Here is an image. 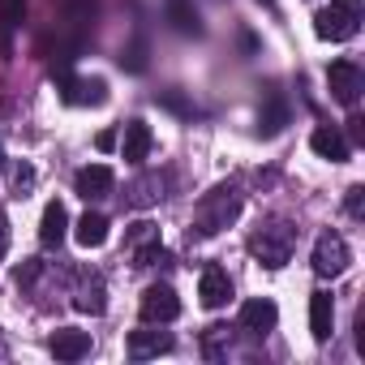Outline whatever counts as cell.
Masks as SVG:
<instances>
[{
	"label": "cell",
	"mask_w": 365,
	"mask_h": 365,
	"mask_svg": "<svg viewBox=\"0 0 365 365\" xmlns=\"http://www.w3.org/2000/svg\"><path fill=\"white\" fill-rule=\"evenodd\" d=\"M73 305H78L82 314H103V309H108V288H103V279H99V275H91V279L78 288Z\"/></svg>",
	"instance_id": "d6986e66"
},
{
	"label": "cell",
	"mask_w": 365,
	"mask_h": 365,
	"mask_svg": "<svg viewBox=\"0 0 365 365\" xmlns=\"http://www.w3.org/2000/svg\"><path fill=\"white\" fill-rule=\"evenodd\" d=\"M14 185H18V194H26V190L35 185V168H26V163H22V168L14 172Z\"/></svg>",
	"instance_id": "4316f807"
},
{
	"label": "cell",
	"mask_w": 365,
	"mask_h": 365,
	"mask_svg": "<svg viewBox=\"0 0 365 365\" xmlns=\"http://www.w3.org/2000/svg\"><path fill=\"white\" fill-rule=\"evenodd\" d=\"M284 125H288V103H284L279 95H267V108L258 112V133L275 138V133H279Z\"/></svg>",
	"instance_id": "ffe728a7"
},
{
	"label": "cell",
	"mask_w": 365,
	"mask_h": 365,
	"mask_svg": "<svg viewBox=\"0 0 365 365\" xmlns=\"http://www.w3.org/2000/svg\"><path fill=\"white\" fill-rule=\"evenodd\" d=\"M73 190L91 202V198H108L112 190H116V172L108 168V163H91V168H78V176H73Z\"/></svg>",
	"instance_id": "9c48e42d"
},
{
	"label": "cell",
	"mask_w": 365,
	"mask_h": 365,
	"mask_svg": "<svg viewBox=\"0 0 365 365\" xmlns=\"http://www.w3.org/2000/svg\"><path fill=\"white\" fill-rule=\"evenodd\" d=\"M344 211H348L352 220H361V211H365V185H352V190H348V198H344Z\"/></svg>",
	"instance_id": "d4e9b609"
},
{
	"label": "cell",
	"mask_w": 365,
	"mask_h": 365,
	"mask_svg": "<svg viewBox=\"0 0 365 365\" xmlns=\"http://www.w3.org/2000/svg\"><path fill=\"white\" fill-rule=\"evenodd\" d=\"M327 86H331V99H335V103L352 108V103L361 99V91H365V73H361L352 61H335V65L327 69Z\"/></svg>",
	"instance_id": "52a82bcc"
},
{
	"label": "cell",
	"mask_w": 365,
	"mask_h": 365,
	"mask_svg": "<svg viewBox=\"0 0 365 365\" xmlns=\"http://www.w3.org/2000/svg\"><path fill=\"white\" fill-rule=\"evenodd\" d=\"M262 5H275V0H262Z\"/></svg>",
	"instance_id": "d6a6232c"
},
{
	"label": "cell",
	"mask_w": 365,
	"mask_h": 365,
	"mask_svg": "<svg viewBox=\"0 0 365 365\" xmlns=\"http://www.w3.org/2000/svg\"><path fill=\"white\" fill-rule=\"evenodd\" d=\"M22 14H26V0H0V26H5V35L22 26Z\"/></svg>",
	"instance_id": "603a6c76"
},
{
	"label": "cell",
	"mask_w": 365,
	"mask_h": 365,
	"mask_svg": "<svg viewBox=\"0 0 365 365\" xmlns=\"http://www.w3.org/2000/svg\"><path fill=\"white\" fill-rule=\"evenodd\" d=\"M198 297H202L207 309L228 305V301H232V279H228V271H224V267H207L202 279H198Z\"/></svg>",
	"instance_id": "5bb4252c"
},
{
	"label": "cell",
	"mask_w": 365,
	"mask_h": 365,
	"mask_svg": "<svg viewBox=\"0 0 365 365\" xmlns=\"http://www.w3.org/2000/svg\"><path fill=\"white\" fill-rule=\"evenodd\" d=\"M292 250H297V228H292L288 220H271V224H262V228L250 237V254H254L267 271H279V267L292 258Z\"/></svg>",
	"instance_id": "3957f363"
},
{
	"label": "cell",
	"mask_w": 365,
	"mask_h": 365,
	"mask_svg": "<svg viewBox=\"0 0 365 365\" xmlns=\"http://www.w3.org/2000/svg\"><path fill=\"white\" fill-rule=\"evenodd\" d=\"M0 172H5V150H0Z\"/></svg>",
	"instance_id": "1f68e13d"
},
{
	"label": "cell",
	"mask_w": 365,
	"mask_h": 365,
	"mask_svg": "<svg viewBox=\"0 0 365 365\" xmlns=\"http://www.w3.org/2000/svg\"><path fill=\"white\" fill-rule=\"evenodd\" d=\"M129 356L133 361H150V356H159V352H168L172 348V335L168 331H150V322L142 327V331H129Z\"/></svg>",
	"instance_id": "9a60e30c"
},
{
	"label": "cell",
	"mask_w": 365,
	"mask_h": 365,
	"mask_svg": "<svg viewBox=\"0 0 365 365\" xmlns=\"http://www.w3.org/2000/svg\"><path fill=\"white\" fill-rule=\"evenodd\" d=\"M309 146H314L318 159H331V163H348V155H352V142L335 125H318L314 138H309Z\"/></svg>",
	"instance_id": "8fae6325"
},
{
	"label": "cell",
	"mask_w": 365,
	"mask_h": 365,
	"mask_svg": "<svg viewBox=\"0 0 365 365\" xmlns=\"http://www.w3.org/2000/svg\"><path fill=\"white\" fill-rule=\"evenodd\" d=\"M48 348H52V356H56V361H82V356H91V331L61 327V331L48 339Z\"/></svg>",
	"instance_id": "4fadbf2b"
},
{
	"label": "cell",
	"mask_w": 365,
	"mask_h": 365,
	"mask_svg": "<svg viewBox=\"0 0 365 365\" xmlns=\"http://www.w3.org/2000/svg\"><path fill=\"white\" fill-rule=\"evenodd\" d=\"M163 108H172V112H180V116H194V108L180 99V95H163Z\"/></svg>",
	"instance_id": "83f0119b"
},
{
	"label": "cell",
	"mask_w": 365,
	"mask_h": 365,
	"mask_svg": "<svg viewBox=\"0 0 365 365\" xmlns=\"http://www.w3.org/2000/svg\"><path fill=\"white\" fill-rule=\"evenodd\" d=\"M237 215H241V190L237 185H215L194 207V237H215L228 224H237Z\"/></svg>",
	"instance_id": "6da1fadb"
},
{
	"label": "cell",
	"mask_w": 365,
	"mask_h": 365,
	"mask_svg": "<svg viewBox=\"0 0 365 365\" xmlns=\"http://www.w3.org/2000/svg\"><path fill=\"white\" fill-rule=\"evenodd\" d=\"M163 198V180L159 176H142L138 185H129V202L133 207H150V202H159Z\"/></svg>",
	"instance_id": "7402d4cb"
},
{
	"label": "cell",
	"mask_w": 365,
	"mask_h": 365,
	"mask_svg": "<svg viewBox=\"0 0 365 365\" xmlns=\"http://www.w3.org/2000/svg\"><path fill=\"white\" fill-rule=\"evenodd\" d=\"M275 322H279V309H275L271 297H254V301L241 305V327L250 335H267V331H275Z\"/></svg>",
	"instance_id": "7c38bea8"
},
{
	"label": "cell",
	"mask_w": 365,
	"mask_h": 365,
	"mask_svg": "<svg viewBox=\"0 0 365 365\" xmlns=\"http://www.w3.org/2000/svg\"><path fill=\"white\" fill-rule=\"evenodd\" d=\"M108 228H112V224H108V215H103V211H86V215L78 220L73 237H78V245H82V250H99V245L108 241Z\"/></svg>",
	"instance_id": "ac0fdd59"
},
{
	"label": "cell",
	"mask_w": 365,
	"mask_h": 365,
	"mask_svg": "<svg viewBox=\"0 0 365 365\" xmlns=\"http://www.w3.org/2000/svg\"><path fill=\"white\" fill-rule=\"evenodd\" d=\"M348 138H352V142H365V120H361V116L348 120Z\"/></svg>",
	"instance_id": "f546056e"
},
{
	"label": "cell",
	"mask_w": 365,
	"mask_h": 365,
	"mask_svg": "<svg viewBox=\"0 0 365 365\" xmlns=\"http://www.w3.org/2000/svg\"><path fill=\"white\" fill-rule=\"evenodd\" d=\"M176 314H180V297L172 292V284H150V288L142 292V301H138V318L150 322V327H163V322H172Z\"/></svg>",
	"instance_id": "5b68a950"
},
{
	"label": "cell",
	"mask_w": 365,
	"mask_h": 365,
	"mask_svg": "<svg viewBox=\"0 0 365 365\" xmlns=\"http://www.w3.org/2000/svg\"><path fill=\"white\" fill-rule=\"evenodd\" d=\"M39 271H43L39 258H22V262L14 267V288H31V284L39 279Z\"/></svg>",
	"instance_id": "cb8c5ba5"
},
{
	"label": "cell",
	"mask_w": 365,
	"mask_h": 365,
	"mask_svg": "<svg viewBox=\"0 0 365 365\" xmlns=\"http://www.w3.org/2000/svg\"><path fill=\"white\" fill-rule=\"evenodd\" d=\"M331 327H335V301H331V292H314L309 297V331H314V339L327 344Z\"/></svg>",
	"instance_id": "e0dca14e"
},
{
	"label": "cell",
	"mask_w": 365,
	"mask_h": 365,
	"mask_svg": "<svg viewBox=\"0 0 365 365\" xmlns=\"http://www.w3.org/2000/svg\"><path fill=\"white\" fill-rule=\"evenodd\" d=\"M348 262H352V250H348V241H344L339 232H322V237L314 241V258H309V267H314L318 279H335V275H344Z\"/></svg>",
	"instance_id": "277c9868"
},
{
	"label": "cell",
	"mask_w": 365,
	"mask_h": 365,
	"mask_svg": "<svg viewBox=\"0 0 365 365\" xmlns=\"http://www.w3.org/2000/svg\"><path fill=\"white\" fill-rule=\"evenodd\" d=\"M150 146H155L150 125H146V120H129V125H125V133H120V155H125L129 163H146Z\"/></svg>",
	"instance_id": "2e32d148"
},
{
	"label": "cell",
	"mask_w": 365,
	"mask_h": 365,
	"mask_svg": "<svg viewBox=\"0 0 365 365\" xmlns=\"http://www.w3.org/2000/svg\"><path fill=\"white\" fill-rule=\"evenodd\" d=\"M69 237V211L61 198H52L43 207V220H39V245L43 250H61V241Z\"/></svg>",
	"instance_id": "30bf717a"
},
{
	"label": "cell",
	"mask_w": 365,
	"mask_h": 365,
	"mask_svg": "<svg viewBox=\"0 0 365 365\" xmlns=\"http://www.w3.org/2000/svg\"><path fill=\"white\" fill-rule=\"evenodd\" d=\"M129 254H133V267H168L172 262V254L159 245V228L155 224H133V232H129Z\"/></svg>",
	"instance_id": "8992f818"
},
{
	"label": "cell",
	"mask_w": 365,
	"mask_h": 365,
	"mask_svg": "<svg viewBox=\"0 0 365 365\" xmlns=\"http://www.w3.org/2000/svg\"><path fill=\"white\" fill-rule=\"evenodd\" d=\"M56 91H61V99L73 103V108L108 103V82H103V78H73V73H65V78H56Z\"/></svg>",
	"instance_id": "ba28073f"
},
{
	"label": "cell",
	"mask_w": 365,
	"mask_h": 365,
	"mask_svg": "<svg viewBox=\"0 0 365 365\" xmlns=\"http://www.w3.org/2000/svg\"><path fill=\"white\" fill-rule=\"evenodd\" d=\"M168 18L180 35H198V9L190 5V0H168Z\"/></svg>",
	"instance_id": "44dd1931"
},
{
	"label": "cell",
	"mask_w": 365,
	"mask_h": 365,
	"mask_svg": "<svg viewBox=\"0 0 365 365\" xmlns=\"http://www.w3.org/2000/svg\"><path fill=\"white\" fill-rule=\"evenodd\" d=\"M120 65H125V69H133V73H142V69H146V56H142V43H133L129 52H120Z\"/></svg>",
	"instance_id": "484cf974"
},
{
	"label": "cell",
	"mask_w": 365,
	"mask_h": 365,
	"mask_svg": "<svg viewBox=\"0 0 365 365\" xmlns=\"http://www.w3.org/2000/svg\"><path fill=\"white\" fill-rule=\"evenodd\" d=\"M361 22H365L361 0H331V5H322L314 14V35L322 43H344L361 31Z\"/></svg>",
	"instance_id": "7a4b0ae2"
},
{
	"label": "cell",
	"mask_w": 365,
	"mask_h": 365,
	"mask_svg": "<svg viewBox=\"0 0 365 365\" xmlns=\"http://www.w3.org/2000/svg\"><path fill=\"white\" fill-rule=\"evenodd\" d=\"M5 254H9V215L0 211V262H5Z\"/></svg>",
	"instance_id": "f1b7e54d"
},
{
	"label": "cell",
	"mask_w": 365,
	"mask_h": 365,
	"mask_svg": "<svg viewBox=\"0 0 365 365\" xmlns=\"http://www.w3.org/2000/svg\"><path fill=\"white\" fill-rule=\"evenodd\" d=\"M95 146H99V150H112V146H116V133H112V129H103V133L95 138Z\"/></svg>",
	"instance_id": "4dcf8cb0"
}]
</instances>
